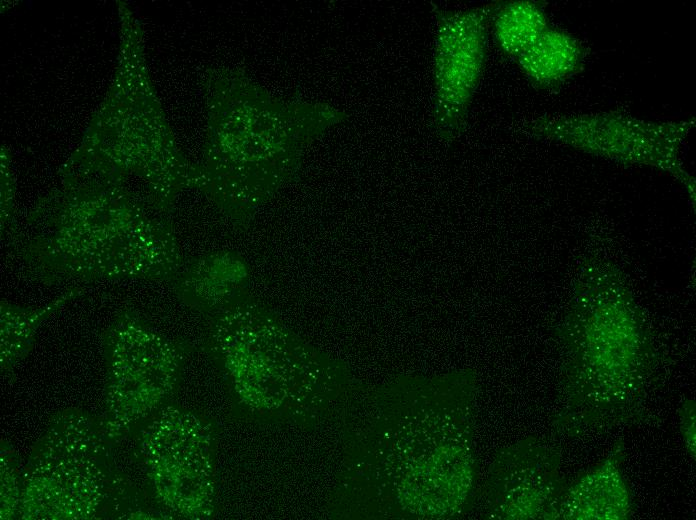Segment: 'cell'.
I'll return each mask as SVG.
<instances>
[{"mask_svg":"<svg viewBox=\"0 0 696 520\" xmlns=\"http://www.w3.org/2000/svg\"><path fill=\"white\" fill-rule=\"evenodd\" d=\"M209 334L214 361L248 406L279 411L311 391L317 354L261 306L243 299L215 313Z\"/></svg>","mask_w":696,"mask_h":520,"instance_id":"obj_1","label":"cell"},{"mask_svg":"<svg viewBox=\"0 0 696 520\" xmlns=\"http://www.w3.org/2000/svg\"><path fill=\"white\" fill-rule=\"evenodd\" d=\"M110 443L85 411H59L23 469L18 518H94L108 495Z\"/></svg>","mask_w":696,"mask_h":520,"instance_id":"obj_2","label":"cell"},{"mask_svg":"<svg viewBox=\"0 0 696 520\" xmlns=\"http://www.w3.org/2000/svg\"><path fill=\"white\" fill-rule=\"evenodd\" d=\"M105 409L100 428L111 444L164 406L178 383V346L139 319L123 314L104 339Z\"/></svg>","mask_w":696,"mask_h":520,"instance_id":"obj_3","label":"cell"},{"mask_svg":"<svg viewBox=\"0 0 696 520\" xmlns=\"http://www.w3.org/2000/svg\"><path fill=\"white\" fill-rule=\"evenodd\" d=\"M139 447L159 502L187 518L212 513L214 437L206 421L189 411L163 406L145 421Z\"/></svg>","mask_w":696,"mask_h":520,"instance_id":"obj_4","label":"cell"},{"mask_svg":"<svg viewBox=\"0 0 696 520\" xmlns=\"http://www.w3.org/2000/svg\"><path fill=\"white\" fill-rule=\"evenodd\" d=\"M694 126L695 118L651 120L609 110L544 115L526 129L534 137L587 153L668 170L693 189L681 167L679 150Z\"/></svg>","mask_w":696,"mask_h":520,"instance_id":"obj_5","label":"cell"},{"mask_svg":"<svg viewBox=\"0 0 696 520\" xmlns=\"http://www.w3.org/2000/svg\"><path fill=\"white\" fill-rule=\"evenodd\" d=\"M494 5L467 9L431 5L435 16L432 120L443 140L456 139L465 128L486 63Z\"/></svg>","mask_w":696,"mask_h":520,"instance_id":"obj_6","label":"cell"},{"mask_svg":"<svg viewBox=\"0 0 696 520\" xmlns=\"http://www.w3.org/2000/svg\"><path fill=\"white\" fill-rule=\"evenodd\" d=\"M501 493L499 518L558 519L567 487L561 473L560 453L540 442L527 443Z\"/></svg>","mask_w":696,"mask_h":520,"instance_id":"obj_7","label":"cell"},{"mask_svg":"<svg viewBox=\"0 0 696 520\" xmlns=\"http://www.w3.org/2000/svg\"><path fill=\"white\" fill-rule=\"evenodd\" d=\"M619 448L567 486L560 505L561 520H625L632 499L620 463Z\"/></svg>","mask_w":696,"mask_h":520,"instance_id":"obj_8","label":"cell"},{"mask_svg":"<svg viewBox=\"0 0 696 520\" xmlns=\"http://www.w3.org/2000/svg\"><path fill=\"white\" fill-rule=\"evenodd\" d=\"M250 276L245 258L236 252L220 251L183 265L175 278L184 299L217 313L245 299Z\"/></svg>","mask_w":696,"mask_h":520,"instance_id":"obj_9","label":"cell"},{"mask_svg":"<svg viewBox=\"0 0 696 520\" xmlns=\"http://www.w3.org/2000/svg\"><path fill=\"white\" fill-rule=\"evenodd\" d=\"M587 53L577 37L550 25L515 62L533 86L553 90L582 71Z\"/></svg>","mask_w":696,"mask_h":520,"instance_id":"obj_10","label":"cell"},{"mask_svg":"<svg viewBox=\"0 0 696 520\" xmlns=\"http://www.w3.org/2000/svg\"><path fill=\"white\" fill-rule=\"evenodd\" d=\"M549 26L546 3L543 1H495L490 30L499 50L513 60Z\"/></svg>","mask_w":696,"mask_h":520,"instance_id":"obj_11","label":"cell"},{"mask_svg":"<svg viewBox=\"0 0 696 520\" xmlns=\"http://www.w3.org/2000/svg\"><path fill=\"white\" fill-rule=\"evenodd\" d=\"M81 290L74 288L45 307H17L1 302V370L8 371L24 358L33 342L39 324Z\"/></svg>","mask_w":696,"mask_h":520,"instance_id":"obj_12","label":"cell"},{"mask_svg":"<svg viewBox=\"0 0 696 520\" xmlns=\"http://www.w3.org/2000/svg\"><path fill=\"white\" fill-rule=\"evenodd\" d=\"M12 448L1 445V519L18 517L23 471Z\"/></svg>","mask_w":696,"mask_h":520,"instance_id":"obj_13","label":"cell"},{"mask_svg":"<svg viewBox=\"0 0 696 520\" xmlns=\"http://www.w3.org/2000/svg\"><path fill=\"white\" fill-rule=\"evenodd\" d=\"M695 401L686 399L679 410V427L685 443L687 453L690 458L695 460L696 452V429H695Z\"/></svg>","mask_w":696,"mask_h":520,"instance_id":"obj_14","label":"cell"}]
</instances>
